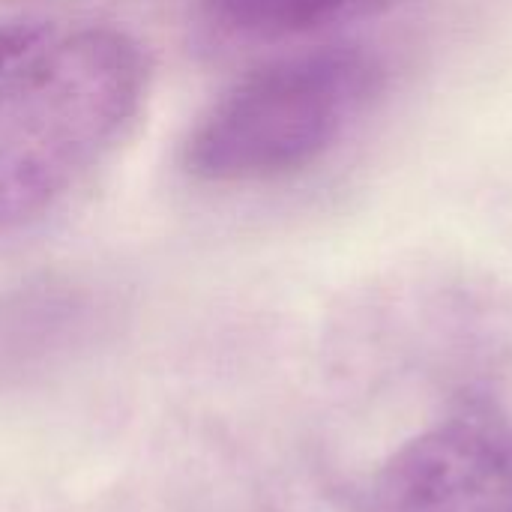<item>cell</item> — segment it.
I'll return each mask as SVG.
<instances>
[{
  "label": "cell",
  "instance_id": "1",
  "mask_svg": "<svg viewBox=\"0 0 512 512\" xmlns=\"http://www.w3.org/2000/svg\"><path fill=\"white\" fill-rule=\"evenodd\" d=\"M144 84L138 42L111 27L27 57L0 87V234L51 210L111 150Z\"/></svg>",
  "mask_w": 512,
  "mask_h": 512
},
{
  "label": "cell",
  "instance_id": "2",
  "mask_svg": "<svg viewBox=\"0 0 512 512\" xmlns=\"http://www.w3.org/2000/svg\"><path fill=\"white\" fill-rule=\"evenodd\" d=\"M387 87L363 45H318L279 57L225 90L192 126L183 165L207 183H261L315 165Z\"/></svg>",
  "mask_w": 512,
  "mask_h": 512
},
{
  "label": "cell",
  "instance_id": "3",
  "mask_svg": "<svg viewBox=\"0 0 512 512\" xmlns=\"http://www.w3.org/2000/svg\"><path fill=\"white\" fill-rule=\"evenodd\" d=\"M366 512H512V438L471 417L420 432L378 468Z\"/></svg>",
  "mask_w": 512,
  "mask_h": 512
},
{
  "label": "cell",
  "instance_id": "4",
  "mask_svg": "<svg viewBox=\"0 0 512 512\" xmlns=\"http://www.w3.org/2000/svg\"><path fill=\"white\" fill-rule=\"evenodd\" d=\"M222 21L249 36L279 39L354 21V0H210Z\"/></svg>",
  "mask_w": 512,
  "mask_h": 512
},
{
  "label": "cell",
  "instance_id": "5",
  "mask_svg": "<svg viewBox=\"0 0 512 512\" xmlns=\"http://www.w3.org/2000/svg\"><path fill=\"white\" fill-rule=\"evenodd\" d=\"M45 42V27L36 21H0V75L30 54Z\"/></svg>",
  "mask_w": 512,
  "mask_h": 512
},
{
  "label": "cell",
  "instance_id": "6",
  "mask_svg": "<svg viewBox=\"0 0 512 512\" xmlns=\"http://www.w3.org/2000/svg\"><path fill=\"white\" fill-rule=\"evenodd\" d=\"M411 0H354V21L360 18H375V15H384L390 9H399Z\"/></svg>",
  "mask_w": 512,
  "mask_h": 512
}]
</instances>
